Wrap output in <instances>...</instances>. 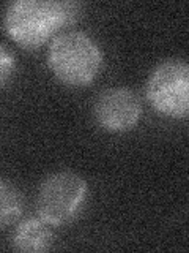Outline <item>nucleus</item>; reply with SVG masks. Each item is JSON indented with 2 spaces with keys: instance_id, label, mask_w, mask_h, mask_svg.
<instances>
[{
  "instance_id": "obj_1",
  "label": "nucleus",
  "mask_w": 189,
  "mask_h": 253,
  "mask_svg": "<svg viewBox=\"0 0 189 253\" xmlns=\"http://www.w3.org/2000/svg\"><path fill=\"white\" fill-rule=\"evenodd\" d=\"M77 5L54 0H16L6 8L3 27L13 42L35 49L73 22Z\"/></svg>"
},
{
  "instance_id": "obj_2",
  "label": "nucleus",
  "mask_w": 189,
  "mask_h": 253,
  "mask_svg": "<svg viewBox=\"0 0 189 253\" xmlns=\"http://www.w3.org/2000/svg\"><path fill=\"white\" fill-rule=\"evenodd\" d=\"M47 67L63 84L89 85L102 67V51L89 34L71 30L52 40L47 49Z\"/></svg>"
},
{
  "instance_id": "obj_3",
  "label": "nucleus",
  "mask_w": 189,
  "mask_h": 253,
  "mask_svg": "<svg viewBox=\"0 0 189 253\" xmlns=\"http://www.w3.org/2000/svg\"><path fill=\"white\" fill-rule=\"evenodd\" d=\"M147 98L158 113L186 119L189 113V67L183 59H165L153 68L145 87Z\"/></svg>"
},
{
  "instance_id": "obj_4",
  "label": "nucleus",
  "mask_w": 189,
  "mask_h": 253,
  "mask_svg": "<svg viewBox=\"0 0 189 253\" xmlns=\"http://www.w3.org/2000/svg\"><path fill=\"white\" fill-rule=\"evenodd\" d=\"M87 192V182L76 172L60 171L43 180L36 196V212L51 225H65L81 212Z\"/></svg>"
},
{
  "instance_id": "obj_5",
  "label": "nucleus",
  "mask_w": 189,
  "mask_h": 253,
  "mask_svg": "<svg viewBox=\"0 0 189 253\" xmlns=\"http://www.w3.org/2000/svg\"><path fill=\"white\" fill-rule=\"evenodd\" d=\"M93 116L102 130L122 133L136 126L142 116V103L128 87H109L102 90L93 106Z\"/></svg>"
},
{
  "instance_id": "obj_6",
  "label": "nucleus",
  "mask_w": 189,
  "mask_h": 253,
  "mask_svg": "<svg viewBox=\"0 0 189 253\" xmlns=\"http://www.w3.org/2000/svg\"><path fill=\"white\" fill-rule=\"evenodd\" d=\"M54 241V233L51 223L39 218H27L24 220L11 237V244L16 250L26 253L44 252L51 247Z\"/></svg>"
},
{
  "instance_id": "obj_7",
  "label": "nucleus",
  "mask_w": 189,
  "mask_h": 253,
  "mask_svg": "<svg viewBox=\"0 0 189 253\" xmlns=\"http://www.w3.org/2000/svg\"><path fill=\"white\" fill-rule=\"evenodd\" d=\"M22 196L8 180L0 179V229L13 225L22 213Z\"/></svg>"
},
{
  "instance_id": "obj_8",
  "label": "nucleus",
  "mask_w": 189,
  "mask_h": 253,
  "mask_svg": "<svg viewBox=\"0 0 189 253\" xmlns=\"http://www.w3.org/2000/svg\"><path fill=\"white\" fill-rule=\"evenodd\" d=\"M14 68H16V59L13 52L5 44L0 43V89L10 81V78L14 73Z\"/></svg>"
}]
</instances>
